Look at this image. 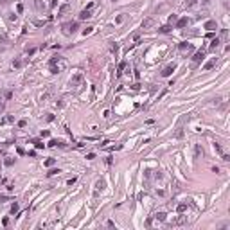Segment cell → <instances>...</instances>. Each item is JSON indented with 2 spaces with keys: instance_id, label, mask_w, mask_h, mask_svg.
I'll return each instance as SVG.
<instances>
[{
  "instance_id": "obj_1",
  "label": "cell",
  "mask_w": 230,
  "mask_h": 230,
  "mask_svg": "<svg viewBox=\"0 0 230 230\" xmlns=\"http://www.w3.org/2000/svg\"><path fill=\"white\" fill-rule=\"evenodd\" d=\"M65 67H67V61L63 58H59V56H54L50 59V72L52 74H59V72H63L65 70Z\"/></svg>"
},
{
  "instance_id": "obj_2",
  "label": "cell",
  "mask_w": 230,
  "mask_h": 230,
  "mask_svg": "<svg viewBox=\"0 0 230 230\" xmlns=\"http://www.w3.org/2000/svg\"><path fill=\"white\" fill-rule=\"evenodd\" d=\"M83 79H85L83 72H76V74L72 76V79H70V85H72V86H79L81 83H83Z\"/></svg>"
},
{
  "instance_id": "obj_3",
  "label": "cell",
  "mask_w": 230,
  "mask_h": 230,
  "mask_svg": "<svg viewBox=\"0 0 230 230\" xmlns=\"http://www.w3.org/2000/svg\"><path fill=\"white\" fill-rule=\"evenodd\" d=\"M76 29H77V24L76 22H70V24H63V33L68 36V34H72L76 33Z\"/></svg>"
},
{
  "instance_id": "obj_4",
  "label": "cell",
  "mask_w": 230,
  "mask_h": 230,
  "mask_svg": "<svg viewBox=\"0 0 230 230\" xmlns=\"http://www.w3.org/2000/svg\"><path fill=\"white\" fill-rule=\"evenodd\" d=\"M178 50L182 52V54H189V52H192V45H191V43H180Z\"/></svg>"
},
{
  "instance_id": "obj_5",
  "label": "cell",
  "mask_w": 230,
  "mask_h": 230,
  "mask_svg": "<svg viewBox=\"0 0 230 230\" xmlns=\"http://www.w3.org/2000/svg\"><path fill=\"white\" fill-rule=\"evenodd\" d=\"M174 68H176V65L174 63H171V65H167L164 70H162V77H169V76L174 72Z\"/></svg>"
},
{
  "instance_id": "obj_6",
  "label": "cell",
  "mask_w": 230,
  "mask_h": 230,
  "mask_svg": "<svg viewBox=\"0 0 230 230\" xmlns=\"http://www.w3.org/2000/svg\"><path fill=\"white\" fill-rule=\"evenodd\" d=\"M203 59H205V52H203V50L196 52V54H194V58H192V61H194V63H201Z\"/></svg>"
},
{
  "instance_id": "obj_7",
  "label": "cell",
  "mask_w": 230,
  "mask_h": 230,
  "mask_svg": "<svg viewBox=\"0 0 230 230\" xmlns=\"http://www.w3.org/2000/svg\"><path fill=\"white\" fill-rule=\"evenodd\" d=\"M189 24V18H180V20H176V29H183Z\"/></svg>"
},
{
  "instance_id": "obj_8",
  "label": "cell",
  "mask_w": 230,
  "mask_h": 230,
  "mask_svg": "<svg viewBox=\"0 0 230 230\" xmlns=\"http://www.w3.org/2000/svg\"><path fill=\"white\" fill-rule=\"evenodd\" d=\"M153 24H155V20H153V18H146V20L142 22V29H151Z\"/></svg>"
},
{
  "instance_id": "obj_9",
  "label": "cell",
  "mask_w": 230,
  "mask_h": 230,
  "mask_svg": "<svg viewBox=\"0 0 230 230\" xmlns=\"http://www.w3.org/2000/svg\"><path fill=\"white\" fill-rule=\"evenodd\" d=\"M90 16H92L90 9H83V11L79 13V20H86V18H90Z\"/></svg>"
},
{
  "instance_id": "obj_10",
  "label": "cell",
  "mask_w": 230,
  "mask_h": 230,
  "mask_svg": "<svg viewBox=\"0 0 230 230\" xmlns=\"http://www.w3.org/2000/svg\"><path fill=\"white\" fill-rule=\"evenodd\" d=\"M185 221H187V216H182V214H180V216H178V218H176V219L173 221V225H183Z\"/></svg>"
},
{
  "instance_id": "obj_11",
  "label": "cell",
  "mask_w": 230,
  "mask_h": 230,
  "mask_svg": "<svg viewBox=\"0 0 230 230\" xmlns=\"http://www.w3.org/2000/svg\"><path fill=\"white\" fill-rule=\"evenodd\" d=\"M205 29H209V31H216V29H218V24H216L214 20H210V22H207V24H205Z\"/></svg>"
},
{
  "instance_id": "obj_12",
  "label": "cell",
  "mask_w": 230,
  "mask_h": 230,
  "mask_svg": "<svg viewBox=\"0 0 230 230\" xmlns=\"http://www.w3.org/2000/svg\"><path fill=\"white\" fill-rule=\"evenodd\" d=\"M67 11H68V4H63V5L59 7V11H58V16H63Z\"/></svg>"
},
{
  "instance_id": "obj_13",
  "label": "cell",
  "mask_w": 230,
  "mask_h": 230,
  "mask_svg": "<svg viewBox=\"0 0 230 230\" xmlns=\"http://www.w3.org/2000/svg\"><path fill=\"white\" fill-rule=\"evenodd\" d=\"M56 146H65L61 140H56V139H52L50 142H49V148H56Z\"/></svg>"
},
{
  "instance_id": "obj_14",
  "label": "cell",
  "mask_w": 230,
  "mask_h": 230,
  "mask_svg": "<svg viewBox=\"0 0 230 230\" xmlns=\"http://www.w3.org/2000/svg\"><path fill=\"white\" fill-rule=\"evenodd\" d=\"M218 47H219V38H216V40L210 41V50H216Z\"/></svg>"
},
{
  "instance_id": "obj_15",
  "label": "cell",
  "mask_w": 230,
  "mask_h": 230,
  "mask_svg": "<svg viewBox=\"0 0 230 230\" xmlns=\"http://www.w3.org/2000/svg\"><path fill=\"white\" fill-rule=\"evenodd\" d=\"M56 164V158H47V160H45V167H52V165H54Z\"/></svg>"
},
{
  "instance_id": "obj_16",
  "label": "cell",
  "mask_w": 230,
  "mask_h": 230,
  "mask_svg": "<svg viewBox=\"0 0 230 230\" xmlns=\"http://www.w3.org/2000/svg\"><path fill=\"white\" fill-rule=\"evenodd\" d=\"M104 187H106V183H104V180H99V182L95 183V189H97V191H103Z\"/></svg>"
},
{
  "instance_id": "obj_17",
  "label": "cell",
  "mask_w": 230,
  "mask_h": 230,
  "mask_svg": "<svg viewBox=\"0 0 230 230\" xmlns=\"http://www.w3.org/2000/svg\"><path fill=\"white\" fill-rule=\"evenodd\" d=\"M214 65H216V58H214V59H210L209 63H205V70H210V68H212Z\"/></svg>"
},
{
  "instance_id": "obj_18",
  "label": "cell",
  "mask_w": 230,
  "mask_h": 230,
  "mask_svg": "<svg viewBox=\"0 0 230 230\" xmlns=\"http://www.w3.org/2000/svg\"><path fill=\"white\" fill-rule=\"evenodd\" d=\"M194 149H196V156H201V155H203V148H201L200 144H196Z\"/></svg>"
},
{
  "instance_id": "obj_19",
  "label": "cell",
  "mask_w": 230,
  "mask_h": 230,
  "mask_svg": "<svg viewBox=\"0 0 230 230\" xmlns=\"http://www.w3.org/2000/svg\"><path fill=\"white\" fill-rule=\"evenodd\" d=\"M171 31H173L171 25H162V27H160V33H171Z\"/></svg>"
},
{
  "instance_id": "obj_20",
  "label": "cell",
  "mask_w": 230,
  "mask_h": 230,
  "mask_svg": "<svg viewBox=\"0 0 230 230\" xmlns=\"http://www.w3.org/2000/svg\"><path fill=\"white\" fill-rule=\"evenodd\" d=\"M124 68H126V61H122V63L119 65V68H117V76H120V74H122V70H124Z\"/></svg>"
},
{
  "instance_id": "obj_21",
  "label": "cell",
  "mask_w": 230,
  "mask_h": 230,
  "mask_svg": "<svg viewBox=\"0 0 230 230\" xmlns=\"http://www.w3.org/2000/svg\"><path fill=\"white\" fill-rule=\"evenodd\" d=\"M176 210H178L180 214H182V212H185V210H187V203H180V205H178V209H176Z\"/></svg>"
},
{
  "instance_id": "obj_22",
  "label": "cell",
  "mask_w": 230,
  "mask_h": 230,
  "mask_svg": "<svg viewBox=\"0 0 230 230\" xmlns=\"http://www.w3.org/2000/svg\"><path fill=\"white\" fill-rule=\"evenodd\" d=\"M155 218H156L158 221H165V212H158V214H155Z\"/></svg>"
},
{
  "instance_id": "obj_23",
  "label": "cell",
  "mask_w": 230,
  "mask_h": 230,
  "mask_svg": "<svg viewBox=\"0 0 230 230\" xmlns=\"http://www.w3.org/2000/svg\"><path fill=\"white\" fill-rule=\"evenodd\" d=\"M33 144L36 146V148H38V149H43V148H45V144H43V140H34Z\"/></svg>"
},
{
  "instance_id": "obj_24",
  "label": "cell",
  "mask_w": 230,
  "mask_h": 230,
  "mask_svg": "<svg viewBox=\"0 0 230 230\" xmlns=\"http://www.w3.org/2000/svg\"><path fill=\"white\" fill-rule=\"evenodd\" d=\"M176 20H178V16H176V14H171V16H169V25L176 24Z\"/></svg>"
},
{
  "instance_id": "obj_25",
  "label": "cell",
  "mask_w": 230,
  "mask_h": 230,
  "mask_svg": "<svg viewBox=\"0 0 230 230\" xmlns=\"http://www.w3.org/2000/svg\"><path fill=\"white\" fill-rule=\"evenodd\" d=\"M92 31H94V27H86L85 31H83V36H88V34H92Z\"/></svg>"
},
{
  "instance_id": "obj_26",
  "label": "cell",
  "mask_w": 230,
  "mask_h": 230,
  "mask_svg": "<svg viewBox=\"0 0 230 230\" xmlns=\"http://www.w3.org/2000/svg\"><path fill=\"white\" fill-rule=\"evenodd\" d=\"M110 49H112V52H117V50H119V45L112 41V43H110Z\"/></svg>"
},
{
  "instance_id": "obj_27",
  "label": "cell",
  "mask_w": 230,
  "mask_h": 230,
  "mask_svg": "<svg viewBox=\"0 0 230 230\" xmlns=\"http://www.w3.org/2000/svg\"><path fill=\"white\" fill-rule=\"evenodd\" d=\"M20 67H22V61L20 59H14L13 61V68H20Z\"/></svg>"
},
{
  "instance_id": "obj_28",
  "label": "cell",
  "mask_w": 230,
  "mask_h": 230,
  "mask_svg": "<svg viewBox=\"0 0 230 230\" xmlns=\"http://www.w3.org/2000/svg\"><path fill=\"white\" fill-rule=\"evenodd\" d=\"M124 22V14H119L117 18H115V24H122Z\"/></svg>"
},
{
  "instance_id": "obj_29",
  "label": "cell",
  "mask_w": 230,
  "mask_h": 230,
  "mask_svg": "<svg viewBox=\"0 0 230 230\" xmlns=\"http://www.w3.org/2000/svg\"><path fill=\"white\" fill-rule=\"evenodd\" d=\"M58 173H61L59 169H50L49 173H47V176H54V174H58Z\"/></svg>"
},
{
  "instance_id": "obj_30",
  "label": "cell",
  "mask_w": 230,
  "mask_h": 230,
  "mask_svg": "<svg viewBox=\"0 0 230 230\" xmlns=\"http://www.w3.org/2000/svg\"><path fill=\"white\" fill-rule=\"evenodd\" d=\"M11 212H13V214H14V212H18V203H16V201L13 203V207H11Z\"/></svg>"
},
{
  "instance_id": "obj_31",
  "label": "cell",
  "mask_w": 230,
  "mask_h": 230,
  "mask_svg": "<svg viewBox=\"0 0 230 230\" xmlns=\"http://www.w3.org/2000/svg\"><path fill=\"white\" fill-rule=\"evenodd\" d=\"M18 126H20V128H25V126H27V120H25V119H22V120L18 122Z\"/></svg>"
},
{
  "instance_id": "obj_32",
  "label": "cell",
  "mask_w": 230,
  "mask_h": 230,
  "mask_svg": "<svg viewBox=\"0 0 230 230\" xmlns=\"http://www.w3.org/2000/svg\"><path fill=\"white\" fill-rule=\"evenodd\" d=\"M34 52H36V49H34V47H31V49H27V54H29V56H33Z\"/></svg>"
},
{
  "instance_id": "obj_33",
  "label": "cell",
  "mask_w": 230,
  "mask_h": 230,
  "mask_svg": "<svg viewBox=\"0 0 230 230\" xmlns=\"http://www.w3.org/2000/svg\"><path fill=\"white\" fill-rule=\"evenodd\" d=\"M214 149H216L218 153H223V149H221V146H219V144H214Z\"/></svg>"
},
{
  "instance_id": "obj_34",
  "label": "cell",
  "mask_w": 230,
  "mask_h": 230,
  "mask_svg": "<svg viewBox=\"0 0 230 230\" xmlns=\"http://www.w3.org/2000/svg\"><path fill=\"white\" fill-rule=\"evenodd\" d=\"M13 164H14L13 158H7V160H5V165H13Z\"/></svg>"
},
{
  "instance_id": "obj_35",
  "label": "cell",
  "mask_w": 230,
  "mask_h": 230,
  "mask_svg": "<svg viewBox=\"0 0 230 230\" xmlns=\"http://www.w3.org/2000/svg\"><path fill=\"white\" fill-rule=\"evenodd\" d=\"M16 11H18V13H24V5L18 4V5H16Z\"/></svg>"
},
{
  "instance_id": "obj_36",
  "label": "cell",
  "mask_w": 230,
  "mask_h": 230,
  "mask_svg": "<svg viewBox=\"0 0 230 230\" xmlns=\"http://www.w3.org/2000/svg\"><path fill=\"white\" fill-rule=\"evenodd\" d=\"M86 158H88V160H94V158H95V153H88Z\"/></svg>"
},
{
  "instance_id": "obj_37",
  "label": "cell",
  "mask_w": 230,
  "mask_h": 230,
  "mask_svg": "<svg viewBox=\"0 0 230 230\" xmlns=\"http://www.w3.org/2000/svg\"><path fill=\"white\" fill-rule=\"evenodd\" d=\"M131 38H133V40H139V38H140V33H135Z\"/></svg>"
},
{
  "instance_id": "obj_38",
  "label": "cell",
  "mask_w": 230,
  "mask_h": 230,
  "mask_svg": "<svg viewBox=\"0 0 230 230\" xmlns=\"http://www.w3.org/2000/svg\"><path fill=\"white\" fill-rule=\"evenodd\" d=\"M49 135H50V133L47 131V129H45V131H41V139H43V137H49Z\"/></svg>"
},
{
  "instance_id": "obj_39",
  "label": "cell",
  "mask_w": 230,
  "mask_h": 230,
  "mask_svg": "<svg viewBox=\"0 0 230 230\" xmlns=\"http://www.w3.org/2000/svg\"><path fill=\"white\" fill-rule=\"evenodd\" d=\"M72 183H76V178H70V180L67 182V185H72Z\"/></svg>"
},
{
  "instance_id": "obj_40",
  "label": "cell",
  "mask_w": 230,
  "mask_h": 230,
  "mask_svg": "<svg viewBox=\"0 0 230 230\" xmlns=\"http://www.w3.org/2000/svg\"><path fill=\"white\" fill-rule=\"evenodd\" d=\"M58 5V0H52V2H50V7H56Z\"/></svg>"
},
{
  "instance_id": "obj_41",
  "label": "cell",
  "mask_w": 230,
  "mask_h": 230,
  "mask_svg": "<svg viewBox=\"0 0 230 230\" xmlns=\"http://www.w3.org/2000/svg\"><path fill=\"white\" fill-rule=\"evenodd\" d=\"M0 101H2V95H0Z\"/></svg>"
}]
</instances>
